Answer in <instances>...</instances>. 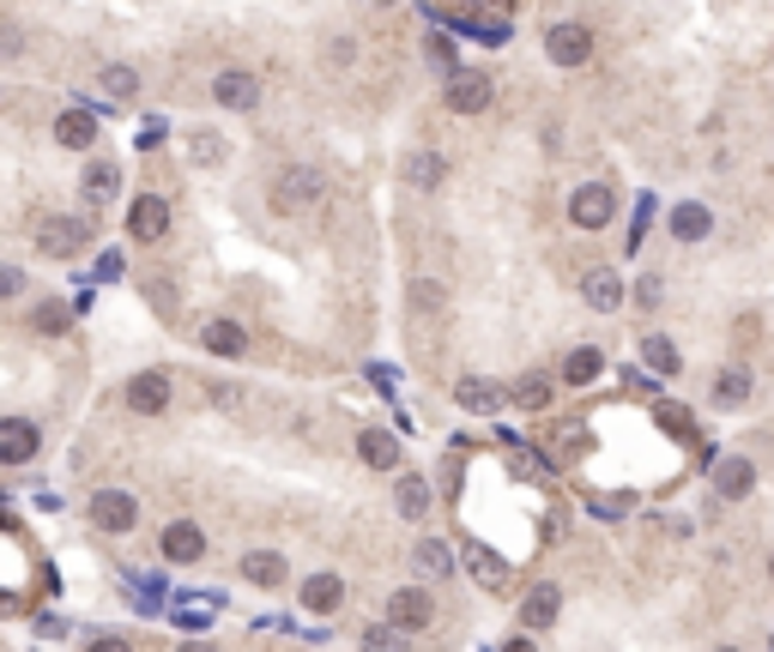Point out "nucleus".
I'll list each match as a JSON object with an SVG mask.
<instances>
[{"instance_id":"nucleus-26","label":"nucleus","mask_w":774,"mask_h":652,"mask_svg":"<svg viewBox=\"0 0 774 652\" xmlns=\"http://www.w3.org/2000/svg\"><path fill=\"white\" fill-rule=\"evenodd\" d=\"M31 326H37V333H49V339H61V333H73V309H67V302H37V309H31Z\"/></svg>"},{"instance_id":"nucleus-24","label":"nucleus","mask_w":774,"mask_h":652,"mask_svg":"<svg viewBox=\"0 0 774 652\" xmlns=\"http://www.w3.org/2000/svg\"><path fill=\"white\" fill-rule=\"evenodd\" d=\"M442 176H448V157H436V152H412L406 157V182L412 188H442Z\"/></svg>"},{"instance_id":"nucleus-27","label":"nucleus","mask_w":774,"mask_h":652,"mask_svg":"<svg viewBox=\"0 0 774 652\" xmlns=\"http://www.w3.org/2000/svg\"><path fill=\"white\" fill-rule=\"evenodd\" d=\"M116 188H121L116 164H92V170H85V200H92V206H109V200H116Z\"/></svg>"},{"instance_id":"nucleus-15","label":"nucleus","mask_w":774,"mask_h":652,"mask_svg":"<svg viewBox=\"0 0 774 652\" xmlns=\"http://www.w3.org/2000/svg\"><path fill=\"white\" fill-rule=\"evenodd\" d=\"M158 544H164V556H170V562H200V556H206V532H200L194 520H170Z\"/></svg>"},{"instance_id":"nucleus-37","label":"nucleus","mask_w":774,"mask_h":652,"mask_svg":"<svg viewBox=\"0 0 774 652\" xmlns=\"http://www.w3.org/2000/svg\"><path fill=\"white\" fill-rule=\"evenodd\" d=\"M0 297H25V273L19 266H0Z\"/></svg>"},{"instance_id":"nucleus-6","label":"nucleus","mask_w":774,"mask_h":652,"mask_svg":"<svg viewBox=\"0 0 774 652\" xmlns=\"http://www.w3.org/2000/svg\"><path fill=\"white\" fill-rule=\"evenodd\" d=\"M388 616H394L400 635H418V628L436 623V599H430L424 587H400L394 599H388Z\"/></svg>"},{"instance_id":"nucleus-32","label":"nucleus","mask_w":774,"mask_h":652,"mask_svg":"<svg viewBox=\"0 0 774 652\" xmlns=\"http://www.w3.org/2000/svg\"><path fill=\"white\" fill-rule=\"evenodd\" d=\"M104 92L116 97V104H128V97L140 92V73H133V67H104Z\"/></svg>"},{"instance_id":"nucleus-31","label":"nucleus","mask_w":774,"mask_h":652,"mask_svg":"<svg viewBox=\"0 0 774 652\" xmlns=\"http://www.w3.org/2000/svg\"><path fill=\"white\" fill-rule=\"evenodd\" d=\"M714 399H721V405H745V399H750V369H721V381H714Z\"/></svg>"},{"instance_id":"nucleus-41","label":"nucleus","mask_w":774,"mask_h":652,"mask_svg":"<svg viewBox=\"0 0 774 652\" xmlns=\"http://www.w3.org/2000/svg\"><path fill=\"white\" fill-rule=\"evenodd\" d=\"M364 640H369V647H388V640H400V628L394 623H388V628H364Z\"/></svg>"},{"instance_id":"nucleus-36","label":"nucleus","mask_w":774,"mask_h":652,"mask_svg":"<svg viewBox=\"0 0 774 652\" xmlns=\"http://www.w3.org/2000/svg\"><path fill=\"white\" fill-rule=\"evenodd\" d=\"M412 302H418V309H442V290H436L430 278H412Z\"/></svg>"},{"instance_id":"nucleus-7","label":"nucleus","mask_w":774,"mask_h":652,"mask_svg":"<svg viewBox=\"0 0 774 652\" xmlns=\"http://www.w3.org/2000/svg\"><path fill=\"white\" fill-rule=\"evenodd\" d=\"M545 55L557 67H587L593 61V31L587 25H551L545 31Z\"/></svg>"},{"instance_id":"nucleus-22","label":"nucleus","mask_w":774,"mask_h":652,"mask_svg":"<svg viewBox=\"0 0 774 652\" xmlns=\"http://www.w3.org/2000/svg\"><path fill=\"white\" fill-rule=\"evenodd\" d=\"M200 339H206V351H218V357H242V351H249V333H242L237 321H212Z\"/></svg>"},{"instance_id":"nucleus-16","label":"nucleus","mask_w":774,"mask_h":652,"mask_svg":"<svg viewBox=\"0 0 774 652\" xmlns=\"http://www.w3.org/2000/svg\"><path fill=\"white\" fill-rule=\"evenodd\" d=\"M750 490H757V466L750 459H721L714 466V496L721 502H745Z\"/></svg>"},{"instance_id":"nucleus-11","label":"nucleus","mask_w":774,"mask_h":652,"mask_svg":"<svg viewBox=\"0 0 774 652\" xmlns=\"http://www.w3.org/2000/svg\"><path fill=\"white\" fill-rule=\"evenodd\" d=\"M212 97H218L224 109H254L261 104V79L242 73V67H224V73L212 79Z\"/></svg>"},{"instance_id":"nucleus-14","label":"nucleus","mask_w":774,"mask_h":652,"mask_svg":"<svg viewBox=\"0 0 774 652\" xmlns=\"http://www.w3.org/2000/svg\"><path fill=\"white\" fill-rule=\"evenodd\" d=\"M128 411H140V418L170 411V375H133L128 381Z\"/></svg>"},{"instance_id":"nucleus-39","label":"nucleus","mask_w":774,"mask_h":652,"mask_svg":"<svg viewBox=\"0 0 774 652\" xmlns=\"http://www.w3.org/2000/svg\"><path fill=\"white\" fill-rule=\"evenodd\" d=\"M659 297H666V290H659V278H642V285H635V302H642V309H654Z\"/></svg>"},{"instance_id":"nucleus-5","label":"nucleus","mask_w":774,"mask_h":652,"mask_svg":"<svg viewBox=\"0 0 774 652\" xmlns=\"http://www.w3.org/2000/svg\"><path fill=\"white\" fill-rule=\"evenodd\" d=\"M85 514H92L97 532H133V520H140V502H133L128 490H97Z\"/></svg>"},{"instance_id":"nucleus-13","label":"nucleus","mask_w":774,"mask_h":652,"mask_svg":"<svg viewBox=\"0 0 774 652\" xmlns=\"http://www.w3.org/2000/svg\"><path fill=\"white\" fill-rule=\"evenodd\" d=\"M557 611H563V592H557L551 580H538V587L526 592V604H521V623H526V635H545V628L557 623Z\"/></svg>"},{"instance_id":"nucleus-34","label":"nucleus","mask_w":774,"mask_h":652,"mask_svg":"<svg viewBox=\"0 0 774 652\" xmlns=\"http://www.w3.org/2000/svg\"><path fill=\"white\" fill-rule=\"evenodd\" d=\"M188 157H194V164H218V157H224V140H212V133H194V140H188Z\"/></svg>"},{"instance_id":"nucleus-43","label":"nucleus","mask_w":774,"mask_h":652,"mask_svg":"<svg viewBox=\"0 0 774 652\" xmlns=\"http://www.w3.org/2000/svg\"><path fill=\"white\" fill-rule=\"evenodd\" d=\"M381 7H388V0H381Z\"/></svg>"},{"instance_id":"nucleus-2","label":"nucleus","mask_w":774,"mask_h":652,"mask_svg":"<svg viewBox=\"0 0 774 652\" xmlns=\"http://www.w3.org/2000/svg\"><path fill=\"white\" fill-rule=\"evenodd\" d=\"M85 242H92L85 218H43L37 230V254H49V261H73V254H85Z\"/></svg>"},{"instance_id":"nucleus-19","label":"nucleus","mask_w":774,"mask_h":652,"mask_svg":"<svg viewBox=\"0 0 774 652\" xmlns=\"http://www.w3.org/2000/svg\"><path fill=\"white\" fill-rule=\"evenodd\" d=\"M55 140H61L67 152H85V145L97 140V121H92V109H67V116L55 121Z\"/></svg>"},{"instance_id":"nucleus-40","label":"nucleus","mask_w":774,"mask_h":652,"mask_svg":"<svg viewBox=\"0 0 774 652\" xmlns=\"http://www.w3.org/2000/svg\"><path fill=\"white\" fill-rule=\"evenodd\" d=\"M581 447H587V430H563V435H557V454H581Z\"/></svg>"},{"instance_id":"nucleus-29","label":"nucleus","mask_w":774,"mask_h":652,"mask_svg":"<svg viewBox=\"0 0 774 652\" xmlns=\"http://www.w3.org/2000/svg\"><path fill=\"white\" fill-rule=\"evenodd\" d=\"M642 363L654 369V375H678V345L659 339V333H647V339H642Z\"/></svg>"},{"instance_id":"nucleus-17","label":"nucleus","mask_w":774,"mask_h":652,"mask_svg":"<svg viewBox=\"0 0 774 652\" xmlns=\"http://www.w3.org/2000/svg\"><path fill=\"white\" fill-rule=\"evenodd\" d=\"M340 599H345V580L340 575H309V580H302V611L328 616V611H340Z\"/></svg>"},{"instance_id":"nucleus-18","label":"nucleus","mask_w":774,"mask_h":652,"mask_svg":"<svg viewBox=\"0 0 774 652\" xmlns=\"http://www.w3.org/2000/svg\"><path fill=\"white\" fill-rule=\"evenodd\" d=\"M357 454H364V466H376V471L400 466V442L388 430H364V435H357Z\"/></svg>"},{"instance_id":"nucleus-1","label":"nucleus","mask_w":774,"mask_h":652,"mask_svg":"<svg viewBox=\"0 0 774 652\" xmlns=\"http://www.w3.org/2000/svg\"><path fill=\"white\" fill-rule=\"evenodd\" d=\"M321 200H328V182H321V170H309V164H290V170L273 182V206L278 212H315Z\"/></svg>"},{"instance_id":"nucleus-3","label":"nucleus","mask_w":774,"mask_h":652,"mask_svg":"<svg viewBox=\"0 0 774 652\" xmlns=\"http://www.w3.org/2000/svg\"><path fill=\"white\" fill-rule=\"evenodd\" d=\"M617 212V194L605 182H581L575 200H569V218H575V230H605Z\"/></svg>"},{"instance_id":"nucleus-4","label":"nucleus","mask_w":774,"mask_h":652,"mask_svg":"<svg viewBox=\"0 0 774 652\" xmlns=\"http://www.w3.org/2000/svg\"><path fill=\"white\" fill-rule=\"evenodd\" d=\"M490 97H497V85H490L485 73H448V109H454V116H485L490 109Z\"/></svg>"},{"instance_id":"nucleus-21","label":"nucleus","mask_w":774,"mask_h":652,"mask_svg":"<svg viewBox=\"0 0 774 652\" xmlns=\"http://www.w3.org/2000/svg\"><path fill=\"white\" fill-rule=\"evenodd\" d=\"M581 297H587L593 309L611 314L617 302H623V278H617V273H587V278H581Z\"/></svg>"},{"instance_id":"nucleus-8","label":"nucleus","mask_w":774,"mask_h":652,"mask_svg":"<svg viewBox=\"0 0 774 652\" xmlns=\"http://www.w3.org/2000/svg\"><path fill=\"white\" fill-rule=\"evenodd\" d=\"M460 556H466V568H473V580H478L485 592H509L514 568L497 556V550H485V544H473V538H466V544H460Z\"/></svg>"},{"instance_id":"nucleus-10","label":"nucleus","mask_w":774,"mask_h":652,"mask_svg":"<svg viewBox=\"0 0 774 652\" xmlns=\"http://www.w3.org/2000/svg\"><path fill=\"white\" fill-rule=\"evenodd\" d=\"M37 447H43L37 423H25V418H0V466H25V459H37Z\"/></svg>"},{"instance_id":"nucleus-28","label":"nucleus","mask_w":774,"mask_h":652,"mask_svg":"<svg viewBox=\"0 0 774 652\" xmlns=\"http://www.w3.org/2000/svg\"><path fill=\"white\" fill-rule=\"evenodd\" d=\"M599 375H605L599 351H569L563 357V381H569V387H587V381H599Z\"/></svg>"},{"instance_id":"nucleus-20","label":"nucleus","mask_w":774,"mask_h":652,"mask_svg":"<svg viewBox=\"0 0 774 652\" xmlns=\"http://www.w3.org/2000/svg\"><path fill=\"white\" fill-rule=\"evenodd\" d=\"M708 230H714L708 206H695V200H683V206L671 212V236H678V242H702Z\"/></svg>"},{"instance_id":"nucleus-9","label":"nucleus","mask_w":774,"mask_h":652,"mask_svg":"<svg viewBox=\"0 0 774 652\" xmlns=\"http://www.w3.org/2000/svg\"><path fill=\"white\" fill-rule=\"evenodd\" d=\"M454 405L460 411H473V418H490V411L509 405V393H502L497 381H485V375H460L454 381Z\"/></svg>"},{"instance_id":"nucleus-23","label":"nucleus","mask_w":774,"mask_h":652,"mask_svg":"<svg viewBox=\"0 0 774 652\" xmlns=\"http://www.w3.org/2000/svg\"><path fill=\"white\" fill-rule=\"evenodd\" d=\"M242 575H249L254 587H285V556H278V550H254V556L242 562Z\"/></svg>"},{"instance_id":"nucleus-38","label":"nucleus","mask_w":774,"mask_h":652,"mask_svg":"<svg viewBox=\"0 0 774 652\" xmlns=\"http://www.w3.org/2000/svg\"><path fill=\"white\" fill-rule=\"evenodd\" d=\"M430 61H436V67H448V73H454V43H448V37H430Z\"/></svg>"},{"instance_id":"nucleus-12","label":"nucleus","mask_w":774,"mask_h":652,"mask_svg":"<svg viewBox=\"0 0 774 652\" xmlns=\"http://www.w3.org/2000/svg\"><path fill=\"white\" fill-rule=\"evenodd\" d=\"M128 230L140 236V242H158L164 230H170V200H158V194H140L128 206Z\"/></svg>"},{"instance_id":"nucleus-42","label":"nucleus","mask_w":774,"mask_h":652,"mask_svg":"<svg viewBox=\"0 0 774 652\" xmlns=\"http://www.w3.org/2000/svg\"><path fill=\"white\" fill-rule=\"evenodd\" d=\"M769 575H774V556H769Z\"/></svg>"},{"instance_id":"nucleus-25","label":"nucleus","mask_w":774,"mask_h":652,"mask_svg":"<svg viewBox=\"0 0 774 652\" xmlns=\"http://www.w3.org/2000/svg\"><path fill=\"white\" fill-rule=\"evenodd\" d=\"M394 502H400V514H406V520H424V514H430V483L412 471V478H400Z\"/></svg>"},{"instance_id":"nucleus-35","label":"nucleus","mask_w":774,"mask_h":652,"mask_svg":"<svg viewBox=\"0 0 774 652\" xmlns=\"http://www.w3.org/2000/svg\"><path fill=\"white\" fill-rule=\"evenodd\" d=\"M473 31L478 43H509V25H502V19H478V25H466Z\"/></svg>"},{"instance_id":"nucleus-30","label":"nucleus","mask_w":774,"mask_h":652,"mask_svg":"<svg viewBox=\"0 0 774 652\" xmlns=\"http://www.w3.org/2000/svg\"><path fill=\"white\" fill-rule=\"evenodd\" d=\"M418 568H424V575H436V580L454 575V550H448L442 538H424V544H418Z\"/></svg>"},{"instance_id":"nucleus-33","label":"nucleus","mask_w":774,"mask_h":652,"mask_svg":"<svg viewBox=\"0 0 774 652\" xmlns=\"http://www.w3.org/2000/svg\"><path fill=\"white\" fill-rule=\"evenodd\" d=\"M514 405H526V411H545V405H551V381H521V387H514Z\"/></svg>"}]
</instances>
